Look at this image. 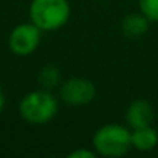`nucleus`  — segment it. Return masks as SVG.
Segmentation results:
<instances>
[{
	"mask_svg": "<svg viewBox=\"0 0 158 158\" xmlns=\"http://www.w3.org/2000/svg\"><path fill=\"white\" fill-rule=\"evenodd\" d=\"M57 99L47 89L30 92L19 104V113L22 119L34 126L50 123L57 115Z\"/></svg>",
	"mask_w": 158,
	"mask_h": 158,
	"instance_id": "obj_1",
	"label": "nucleus"
},
{
	"mask_svg": "<svg viewBox=\"0 0 158 158\" xmlns=\"http://www.w3.org/2000/svg\"><path fill=\"white\" fill-rule=\"evenodd\" d=\"M71 16L68 0H33L30 5V20L40 31L62 28Z\"/></svg>",
	"mask_w": 158,
	"mask_h": 158,
	"instance_id": "obj_2",
	"label": "nucleus"
},
{
	"mask_svg": "<svg viewBox=\"0 0 158 158\" xmlns=\"http://www.w3.org/2000/svg\"><path fill=\"white\" fill-rule=\"evenodd\" d=\"M93 147L102 156H123L132 147V132L121 124H106L95 132Z\"/></svg>",
	"mask_w": 158,
	"mask_h": 158,
	"instance_id": "obj_3",
	"label": "nucleus"
},
{
	"mask_svg": "<svg viewBox=\"0 0 158 158\" xmlns=\"http://www.w3.org/2000/svg\"><path fill=\"white\" fill-rule=\"evenodd\" d=\"M60 99L68 106H85L96 96V87L87 77H71L60 84Z\"/></svg>",
	"mask_w": 158,
	"mask_h": 158,
	"instance_id": "obj_4",
	"label": "nucleus"
},
{
	"mask_svg": "<svg viewBox=\"0 0 158 158\" xmlns=\"http://www.w3.org/2000/svg\"><path fill=\"white\" fill-rule=\"evenodd\" d=\"M40 44V28L31 23L17 25L10 34V50L17 56H28Z\"/></svg>",
	"mask_w": 158,
	"mask_h": 158,
	"instance_id": "obj_5",
	"label": "nucleus"
},
{
	"mask_svg": "<svg viewBox=\"0 0 158 158\" xmlns=\"http://www.w3.org/2000/svg\"><path fill=\"white\" fill-rule=\"evenodd\" d=\"M153 118H155L153 106L146 99H135L133 102H130L126 112V121L132 129L152 126Z\"/></svg>",
	"mask_w": 158,
	"mask_h": 158,
	"instance_id": "obj_6",
	"label": "nucleus"
},
{
	"mask_svg": "<svg viewBox=\"0 0 158 158\" xmlns=\"http://www.w3.org/2000/svg\"><path fill=\"white\" fill-rule=\"evenodd\" d=\"M149 19L139 13V14H127L121 22V31L129 39H138L144 36L149 30Z\"/></svg>",
	"mask_w": 158,
	"mask_h": 158,
	"instance_id": "obj_7",
	"label": "nucleus"
},
{
	"mask_svg": "<svg viewBox=\"0 0 158 158\" xmlns=\"http://www.w3.org/2000/svg\"><path fill=\"white\" fill-rule=\"evenodd\" d=\"M158 144V132L152 126H144L132 130V147L139 152H149Z\"/></svg>",
	"mask_w": 158,
	"mask_h": 158,
	"instance_id": "obj_8",
	"label": "nucleus"
},
{
	"mask_svg": "<svg viewBox=\"0 0 158 158\" xmlns=\"http://www.w3.org/2000/svg\"><path fill=\"white\" fill-rule=\"evenodd\" d=\"M39 84L42 89L51 90L60 84V70L56 65H45L39 71Z\"/></svg>",
	"mask_w": 158,
	"mask_h": 158,
	"instance_id": "obj_9",
	"label": "nucleus"
},
{
	"mask_svg": "<svg viewBox=\"0 0 158 158\" xmlns=\"http://www.w3.org/2000/svg\"><path fill=\"white\" fill-rule=\"evenodd\" d=\"M139 11L150 22H158V0H139Z\"/></svg>",
	"mask_w": 158,
	"mask_h": 158,
	"instance_id": "obj_10",
	"label": "nucleus"
},
{
	"mask_svg": "<svg viewBox=\"0 0 158 158\" xmlns=\"http://www.w3.org/2000/svg\"><path fill=\"white\" fill-rule=\"evenodd\" d=\"M68 156H70V158H95V156H96V152L87 150V149H77V150L70 152Z\"/></svg>",
	"mask_w": 158,
	"mask_h": 158,
	"instance_id": "obj_11",
	"label": "nucleus"
},
{
	"mask_svg": "<svg viewBox=\"0 0 158 158\" xmlns=\"http://www.w3.org/2000/svg\"><path fill=\"white\" fill-rule=\"evenodd\" d=\"M3 107H5V95H3L2 90H0V113H2Z\"/></svg>",
	"mask_w": 158,
	"mask_h": 158,
	"instance_id": "obj_12",
	"label": "nucleus"
}]
</instances>
